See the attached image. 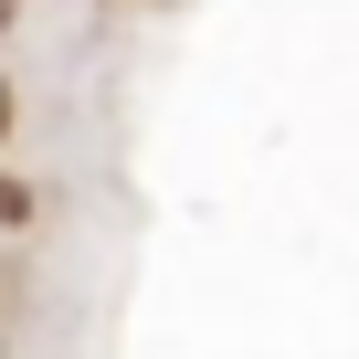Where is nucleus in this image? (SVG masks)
Wrapping results in <instances>:
<instances>
[{
    "label": "nucleus",
    "mask_w": 359,
    "mask_h": 359,
    "mask_svg": "<svg viewBox=\"0 0 359 359\" xmlns=\"http://www.w3.org/2000/svg\"><path fill=\"white\" fill-rule=\"evenodd\" d=\"M0 137H11V74H0Z\"/></svg>",
    "instance_id": "obj_2"
},
{
    "label": "nucleus",
    "mask_w": 359,
    "mask_h": 359,
    "mask_svg": "<svg viewBox=\"0 0 359 359\" xmlns=\"http://www.w3.org/2000/svg\"><path fill=\"white\" fill-rule=\"evenodd\" d=\"M32 212V191H22V180H0V222H22Z\"/></svg>",
    "instance_id": "obj_1"
}]
</instances>
